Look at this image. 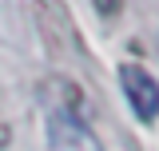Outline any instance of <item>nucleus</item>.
<instances>
[{
  "label": "nucleus",
  "mask_w": 159,
  "mask_h": 151,
  "mask_svg": "<svg viewBox=\"0 0 159 151\" xmlns=\"http://www.w3.org/2000/svg\"><path fill=\"white\" fill-rule=\"evenodd\" d=\"M119 88H123V95H127L139 123H155L159 119V80L143 64H135V60L119 64Z\"/></svg>",
  "instance_id": "1"
}]
</instances>
